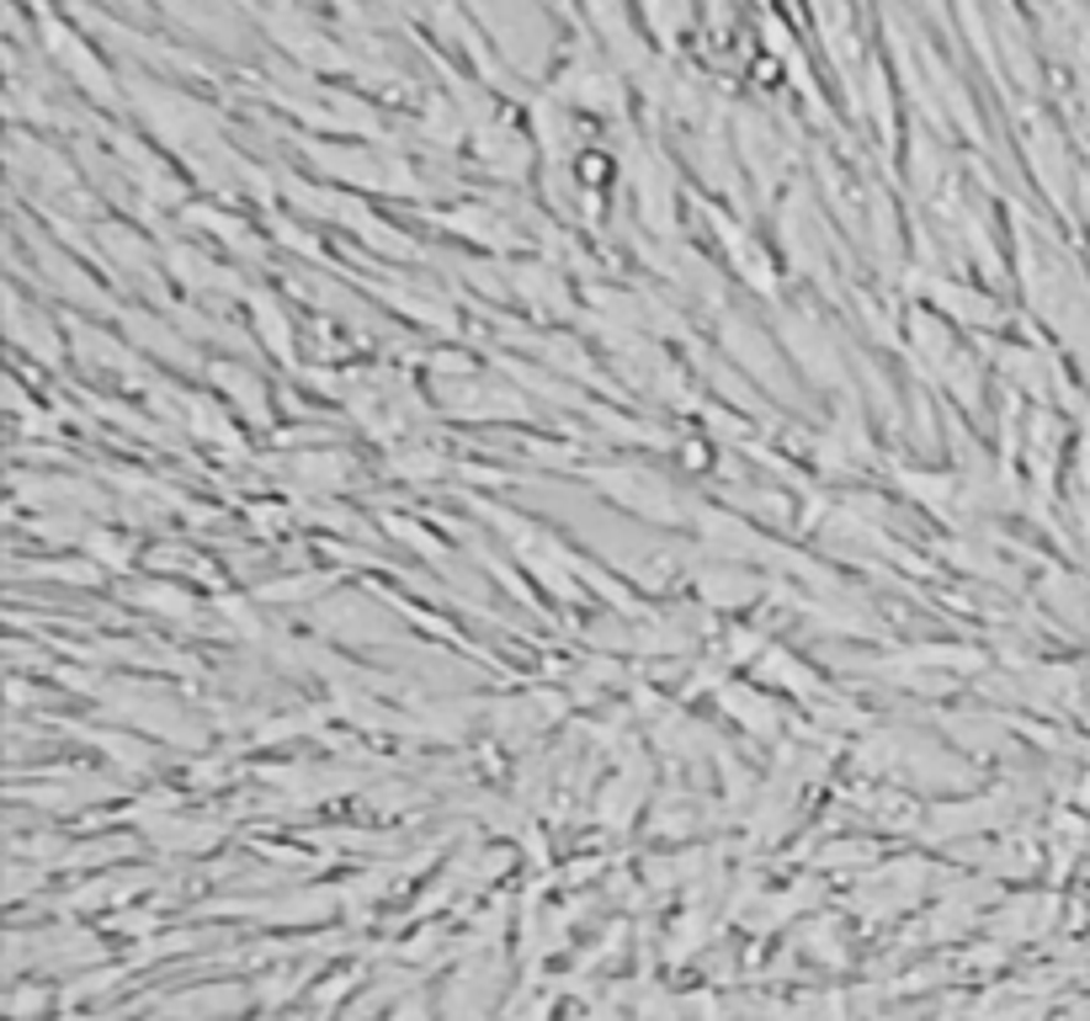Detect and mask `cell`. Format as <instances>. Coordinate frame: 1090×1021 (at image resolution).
Wrapping results in <instances>:
<instances>
[{"mask_svg":"<svg viewBox=\"0 0 1090 1021\" xmlns=\"http://www.w3.org/2000/svg\"><path fill=\"white\" fill-rule=\"evenodd\" d=\"M96 745H101L118 767H128V772H144V767H150V750L139 740H128V735H96Z\"/></svg>","mask_w":1090,"mask_h":1021,"instance_id":"ba28073f","label":"cell"},{"mask_svg":"<svg viewBox=\"0 0 1090 1021\" xmlns=\"http://www.w3.org/2000/svg\"><path fill=\"white\" fill-rule=\"evenodd\" d=\"M723 336H729V351L745 362L755 378H766L772 389H782V368H777V357H772V346H761V336L750 330V325H740V319H723Z\"/></svg>","mask_w":1090,"mask_h":1021,"instance_id":"3957f363","label":"cell"},{"mask_svg":"<svg viewBox=\"0 0 1090 1021\" xmlns=\"http://www.w3.org/2000/svg\"><path fill=\"white\" fill-rule=\"evenodd\" d=\"M702 532H708V543L723 548V554H750V548H761V537L740 526L734 517H723V511H702Z\"/></svg>","mask_w":1090,"mask_h":1021,"instance_id":"5b68a950","label":"cell"},{"mask_svg":"<svg viewBox=\"0 0 1090 1021\" xmlns=\"http://www.w3.org/2000/svg\"><path fill=\"white\" fill-rule=\"evenodd\" d=\"M80 543H86V554H96L101 564H107V569H128V558H133V554H128V543L107 537V532H86Z\"/></svg>","mask_w":1090,"mask_h":1021,"instance_id":"9c48e42d","label":"cell"},{"mask_svg":"<svg viewBox=\"0 0 1090 1021\" xmlns=\"http://www.w3.org/2000/svg\"><path fill=\"white\" fill-rule=\"evenodd\" d=\"M319 586H325V580H309V575H304V580H272V586H261L255 596H266V601H304V596Z\"/></svg>","mask_w":1090,"mask_h":1021,"instance_id":"30bf717a","label":"cell"},{"mask_svg":"<svg viewBox=\"0 0 1090 1021\" xmlns=\"http://www.w3.org/2000/svg\"><path fill=\"white\" fill-rule=\"evenodd\" d=\"M782 336H787V346L804 357V368H809L814 378H830V383L841 378V357H836V346L819 336L809 319H787V325H782Z\"/></svg>","mask_w":1090,"mask_h":1021,"instance_id":"7a4b0ae2","label":"cell"},{"mask_svg":"<svg viewBox=\"0 0 1090 1021\" xmlns=\"http://www.w3.org/2000/svg\"><path fill=\"white\" fill-rule=\"evenodd\" d=\"M139 607H150V612H171V618H187L192 612V596L187 590H176V586H139V596H133Z\"/></svg>","mask_w":1090,"mask_h":1021,"instance_id":"8992f818","label":"cell"},{"mask_svg":"<svg viewBox=\"0 0 1090 1021\" xmlns=\"http://www.w3.org/2000/svg\"><path fill=\"white\" fill-rule=\"evenodd\" d=\"M250 309H255V319H261V330H266V340H272V351H277L282 362H293V346H287V319H282L277 304H272V298H250Z\"/></svg>","mask_w":1090,"mask_h":1021,"instance_id":"52a82bcc","label":"cell"},{"mask_svg":"<svg viewBox=\"0 0 1090 1021\" xmlns=\"http://www.w3.org/2000/svg\"><path fill=\"white\" fill-rule=\"evenodd\" d=\"M596 485L612 500H623L628 511H644L654 522H682V506L671 500V490L650 474H639V468H596Z\"/></svg>","mask_w":1090,"mask_h":1021,"instance_id":"6da1fadb","label":"cell"},{"mask_svg":"<svg viewBox=\"0 0 1090 1021\" xmlns=\"http://www.w3.org/2000/svg\"><path fill=\"white\" fill-rule=\"evenodd\" d=\"M697 590H702L713 607H740V601H750V596L761 590V580H755V575H740V569H702V575H697Z\"/></svg>","mask_w":1090,"mask_h":1021,"instance_id":"277c9868","label":"cell"}]
</instances>
